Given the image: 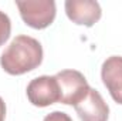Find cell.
Segmentation results:
<instances>
[{
	"label": "cell",
	"mask_w": 122,
	"mask_h": 121,
	"mask_svg": "<svg viewBox=\"0 0 122 121\" xmlns=\"http://www.w3.org/2000/svg\"><path fill=\"white\" fill-rule=\"evenodd\" d=\"M43 61V47L30 36H16L1 53L0 66L11 76H21L37 68Z\"/></svg>",
	"instance_id": "cell-1"
},
{
	"label": "cell",
	"mask_w": 122,
	"mask_h": 121,
	"mask_svg": "<svg viewBox=\"0 0 122 121\" xmlns=\"http://www.w3.org/2000/svg\"><path fill=\"white\" fill-rule=\"evenodd\" d=\"M20 16L27 26L37 30L48 27L56 19V1L54 0H26L16 1Z\"/></svg>",
	"instance_id": "cell-2"
},
{
	"label": "cell",
	"mask_w": 122,
	"mask_h": 121,
	"mask_svg": "<svg viewBox=\"0 0 122 121\" xmlns=\"http://www.w3.org/2000/svg\"><path fill=\"white\" fill-rule=\"evenodd\" d=\"M56 80L60 90V103L67 105L78 104L90 90L87 78L77 70H62L56 74Z\"/></svg>",
	"instance_id": "cell-3"
},
{
	"label": "cell",
	"mask_w": 122,
	"mask_h": 121,
	"mask_svg": "<svg viewBox=\"0 0 122 121\" xmlns=\"http://www.w3.org/2000/svg\"><path fill=\"white\" fill-rule=\"evenodd\" d=\"M27 98L36 107H48L60 103V90L56 76H40L27 86Z\"/></svg>",
	"instance_id": "cell-4"
},
{
	"label": "cell",
	"mask_w": 122,
	"mask_h": 121,
	"mask_svg": "<svg viewBox=\"0 0 122 121\" xmlns=\"http://www.w3.org/2000/svg\"><path fill=\"white\" fill-rule=\"evenodd\" d=\"M65 13L67 17L80 26H94L102 14L101 6L94 0H67L65 1Z\"/></svg>",
	"instance_id": "cell-5"
},
{
	"label": "cell",
	"mask_w": 122,
	"mask_h": 121,
	"mask_svg": "<svg viewBox=\"0 0 122 121\" xmlns=\"http://www.w3.org/2000/svg\"><path fill=\"white\" fill-rule=\"evenodd\" d=\"M78 117L81 121H108L109 117V107L99 94V91L91 88L87 95L74 105Z\"/></svg>",
	"instance_id": "cell-6"
},
{
	"label": "cell",
	"mask_w": 122,
	"mask_h": 121,
	"mask_svg": "<svg viewBox=\"0 0 122 121\" xmlns=\"http://www.w3.org/2000/svg\"><path fill=\"white\" fill-rule=\"evenodd\" d=\"M101 78L115 103L122 105V57L111 56L102 63Z\"/></svg>",
	"instance_id": "cell-7"
},
{
	"label": "cell",
	"mask_w": 122,
	"mask_h": 121,
	"mask_svg": "<svg viewBox=\"0 0 122 121\" xmlns=\"http://www.w3.org/2000/svg\"><path fill=\"white\" fill-rule=\"evenodd\" d=\"M11 33V22L9 19V16L0 10V46H3Z\"/></svg>",
	"instance_id": "cell-8"
},
{
	"label": "cell",
	"mask_w": 122,
	"mask_h": 121,
	"mask_svg": "<svg viewBox=\"0 0 122 121\" xmlns=\"http://www.w3.org/2000/svg\"><path fill=\"white\" fill-rule=\"evenodd\" d=\"M43 121H72V120L68 114H65L62 111H53V113L47 114Z\"/></svg>",
	"instance_id": "cell-9"
},
{
	"label": "cell",
	"mask_w": 122,
	"mask_h": 121,
	"mask_svg": "<svg viewBox=\"0 0 122 121\" xmlns=\"http://www.w3.org/2000/svg\"><path fill=\"white\" fill-rule=\"evenodd\" d=\"M4 118H6V104L0 97V121H4Z\"/></svg>",
	"instance_id": "cell-10"
}]
</instances>
